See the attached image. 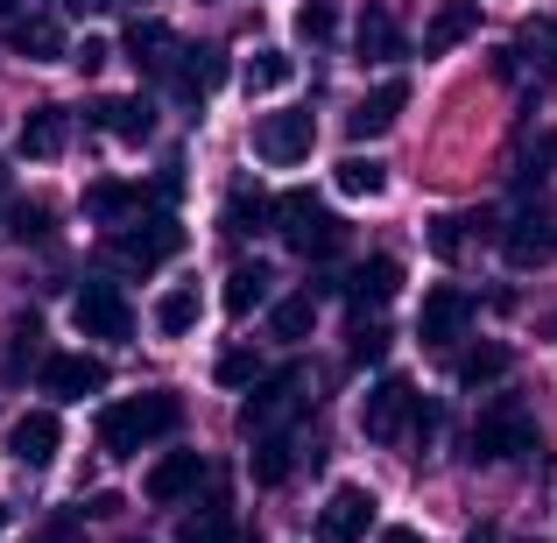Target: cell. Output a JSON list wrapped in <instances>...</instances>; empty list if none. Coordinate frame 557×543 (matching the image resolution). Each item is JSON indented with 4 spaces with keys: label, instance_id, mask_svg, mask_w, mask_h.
<instances>
[{
    "label": "cell",
    "instance_id": "obj_28",
    "mask_svg": "<svg viewBox=\"0 0 557 543\" xmlns=\"http://www.w3.org/2000/svg\"><path fill=\"white\" fill-rule=\"evenodd\" d=\"M502 374H508V340L459 346V381H466V388H487V381H502Z\"/></svg>",
    "mask_w": 557,
    "mask_h": 543
},
{
    "label": "cell",
    "instance_id": "obj_6",
    "mask_svg": "<svg viewBox=\"0 0 557 543\" xmlns=\"http://www.w3.org/2000/svg\"><path fill=\"white\" fill-rule=\"evenodd\" d=\"M530 452H536V423H530V409H522L516 395H502V403H494L487 417L473 423V459L502 466V459H530Z\"/></svg>",
    "mask_w": 557,
    "mask_h": 543
},
{
    "label": "cell",
    "instance_id": "obj_37",
    "mask_svg": "<svg viewBox=\"0 0 557 543\" xmlns=\"http://www.w3.org/2000/svg\"><path fill=\"white\" fill-rule=\"evenodd\" d=\"M14 240H28V247H36V240H50V205H36V198H22V205H14Z\"/></svg>",
    "mask_w": 557,
    "mask_h": 543
},
{
    "label": "cell",
    "instance_id": "obj_18",
    "mask_svg": "<svg viewBox=\"0 0 557 543\" xmlns=\"http://www.w3.org/2000/svg\"><path fill=\"white\" fill-rule=\"evenodd\" d=\"M354 50H360V64H395V57H403V28H395L388 0H368V8H360Z\"/></svg>",
    "mask_w": 557,
    "mask_h": 543
},
{
    "label": "cell",
    "instance_id": "obj_1",
    "mask_svg": "<svg viewBox=\"0 0 557 543\" xmlns=\"http://www.w3.org/2000/svg\"><path fill=\"white\" fill-rule=\"evenodd\" d=\"M360 423H368L374 445H423V437L437 431V403H431V395H423L409 374H381L374 388H368Z\"/></svg>",
    "mask_w": 557,
    "mask_h": 543
},
{
    "label": "cell",
    "instance_id": "obj_12",
    "mask_svg": "<svg viewBox=\"0 0 557 543\" xmlns=\"http://www.w3.org/2000/svg\"><path fill=\"white\" fill-rule=\"evenodd\" d=\"M374 530V494L368 488H332L318 508V543H360Z\"/></svg>",
    "mask_w": 557,
    "mask_h": 543
},
{
    "label": "cell",
    "instance_id": "obj_35",
    "mask_svg": "<svg viewBox=\"0 0 557 543\" xmlns=\"http://www.w3.org/2000/svg\"><path fill=\"white\" fill-rule=\"evenodd\" d=\"M177 543H233V516H226V508H198V516L184 522Z\"/></svg>",
    "mask_w": 557,
    "mask_h": 543
},
{
    "label": "cell",
    "instance_id": "obj_17",
    "mask_svg": "<svg viewBox=\"0 0 557 543\" xmlns=\"http://www.w3.org/2000/svg\"><path fill=\"white\" fill-rule=\"evenodd\" d=\"M403 107H409V85H403V78L374 85V92L360 99L354 113H346V135H354V141H374V135H388V127L403 121Z\"/></svg>",
    "mask_w": 557,
    "mask_h": 543
},
{
    "label": "cell",
    "instance_id": "obj_36",
    "mask_svg": "<svg viewBox=\"0 0 557 543\" xmlns=\"http://www.w3.org/2000/svg\"><path fill=\"white\" fill-rule=\"evenodd\" d=\"M332 28H339V8H332V0H304L297 8V36L304 42H332Z\"/></svg>",
    "mask_w": 557,
    "mask_h": 543
},
{
    "label": "cell",
    "instance_id": "obj_39",
    "mask_svg": "<svg viewBox=\"0 0 557 543\" xmlns=\"http://www.w3.org/2000/svg\"><path fill=\"white\" fill-rule=\"evenodd\" d=\"M381 354H388V325L360 318V325H354V360H381Z\"/></svg>",
    "mask_w": 557,
    "mask_h": 543
},
{
    "label": "cell",
    "instance_id": "obj_15",
    "mask_svg": "<svg viewBox=\"0 0 557 543\" xmlns=\"http://www.w3.org/2000/svg\"><path fill=\"white\" fill-rule=\"evenodd\" d=\"M8 452L22 466H50L57 452H64V423H57V409H28V417H14Z\"/></svg>",
    "mask_w": 557,
    "mask_h": 543
},
{
    "label": "cell",
    "instance_id": "obj_40",
    "mask_svg": "<svg viewBox=\"0 0 557 543\" xmlns=\"http://www.w3.org/2000/svg\"><path fill=\"white\" fill-rule=\"evenodd\" d=\"M107 57H113V42H107V36H85L78 50H71V64H78L85 78H99V71H107Z\"/></svg>",
    "mask_w": 557,
    "mask_h": 543
},
{
    "label": "cell",
    "instance_id": "obj_29",
    "mask_svg": "<svg viewBox=\"0 0 557 543\" xmlns=\"http://www.w3.org/2000/svg\"><path fill=\"white\" fill-rule=\"evenodd\" d=\"M289 78H297V64H289L283 50H255V57H247V92H255V99H275Z\"/></svg>",
    "mask_w": 557,
    "mask_h": 543
},
{
    "label": "cell",
    "instance_id": "obj_8",
    "mask_svg": "<svg viewBox=\"0 0 557 543\" xmlns=\"http://www.w3.org/2000/svg\"><path fill=\"white\" fill-rule=\"evenodd\" d=\"M71 325L85 332V340H135V304L121 297L113 283H85L78 297H71Z\"/></svg>",
    "mask_w": 557,
    "mask_h": 543
},
{
    "label": "cell",
    "instance_id": "obj_33",
    "mask_svg": "<svg viewBox=\"0 0 557 543\" xmlns=\"http://www.w3.org/2000/svg\"><path fill=\"white\" fill-rule=\"evenodd\" d=\"M311 318H318L311 297H283L269 311V332H275V340H311Z\"/></svg>",
    "mask_w": 557,
    "mask_h": 543
},
{
    "label": "cell",
    "instance_id": "obj_10",
    "mask_svg": "<svg viewBox=\"0 0 557 543\" xmlns=\"http://www.w3.org/2000/svg\"><path fill=\"white\" fill-rule=\"evenodd\" d=\"M395 289H403V261H395V255H368L354 275H339V304H346V311H360V318L381 311Z\"/></svg>",
    "mask_w": 557,
    "mask_h": 543
},
{
    "label": "cell",
    "instance_id": "obj_13",
    "mask_svg": "<svg viewBox=\"0 0 557 543\" xmlns=\"http://www.w3.org/2000/svg\"><path fill=\"white\" fill-rule=\"evenodd\" d=\"M198 488H205V452H163V459L149 466V480H141V494H149L156 508H177Z\"/></svg>",
    "mask_w": 557,
    "mask_h": 543
},
{
    "label": "cell",
    "instance_id": "obj_14",
    "mask_svg": "<svg viewBox=\"0 0 557 543\" xmlns=\"http://www.w3.org/2000/svg\"><path fill=\"white\" fill-rule=\"evenodd\" d=\"M502 255L516 261V269H544V261H557V219L516 212V219L502 226Z\"/></svg>",
    "mask_w": 557,
    "mask_h": 543
},
{
    "label": "cell",
    "instance_id": "obj_34",
    "mask_svg": "<svg viewBox=\"0 0 557 543\" xmlns=\"http://www.w3.org/2000/svg\"><path fill=\"white\" fill-rule=\"evenodd\" d=\"M212 381H219V388H255V381H261V360L247 354V346H226V354L212 360Z\"/></svg>",
    "mask_w": 557,
    "mask_h": 543
},
{
    "label": "cell",
    "instance_id": "obj_5",
    "mask_svg": "<svg viewBox=\"0 0 557 543\" xmlns=\"http://www.w3.org/2000/svg\"><path fill=\"white\" fill-rule=\"evenodd\" d=\"M247 141H255V163L261 170H297L304 156H311V141H318V121L304 107H283V113H261Z\"/></svg>",
    "mask_w": 557,
    "mask_h": 543
},
{
    "label": "cell",
    "instance_id": "obj_9",
    "mask_svg": "<svg viewBox=\"0 0 557 543\" xmlns=\"http://www.w3.org/2000/svg\"><path fill=\"white\" fill-rule=\"evenodd\" d=\"M466 325H473V297H466L459 283H437L417 311V340L431 346V354H451V346H466Z\"/></svg>",
    "mask_w": 557,
    "mask_h": 543
},
{
    "label": "cell",
    "instance_id": "obj_22",
    "mask_svg": "<svg viewBox=\"0 0 557 543\" xmlns=\"http://www.w3.org/2000/svg\"><path fill=\"white\" fill-rule=\"evenodd\" d=\"M149 318H156V332H163V340H184V332L205 318V289L184 275V283H170L163 297H156V311H149Z\"/></svg>",
    "mask_w": 557,
    "mask_h": 543
},
{
    "label": "cell",
    "instance_id": "obj_4",
    "mask_svg": "<svg viewBox=\"0 0 557 543\" xmlns=\"http://www.w3.org/2000/svg\"><path fill=\"white\" fill-rule=\"evenodd\" d=\"M275 233H283V240L297 247L304 261H325L332 247H339V233H346V226L311 198V190H289V198H275Z\"/></svg>",
    "mask_w": 557,
    "mask_h": 543
},
{
    "label": "cell",
    "instance_id": "obj_26",
    "mask_svg": "<svg viewBox=\"0 0 557 543\" xmlns=\"http://www.w3.org/2000/svg\"><path fill=\"white\" fill-rule=\"evenodd\" d=\"M269 289H275V269H269V261H240V269L226 275V318L261 311V304H269Z\"/></svg>",
    "mask_w": 557,
    "mask_h": 543
},
{
    "label": "cell",
    "instance_id": "obj_25",
    "mask_svg": "<svg viewBox=\"0 0 557 543\" xmlns=\"http://www.w3.org/2000/svg\"><path fill=\"white\" fill-rule=\"evenodd\" d=\"M127 57H135V64L141 71H170V64H177V57H170V50H177V36H170V22H149V14H141V22H127Z\"/></svg>",
    "mask_w": 557,
    "mask_h": 543
},
{
    "label": "cell",
    "instance_id": "obj_16",
    "mask_svg": "<svg viewBox=\"0 0 557 543\" xmlns=\"http://www.w3.org/2000/svg\"><path fill=\"white\" fill-rule=\"evenodd\" d=\"M85 113H92V127H99V135L135 141V149L156 135V107H149L141 92H127V99H99V107H85Z\"/></svg>",
    "mask_w": 557,
    "mask_h": 543
},
{
    "label": "cell",
    "instance_id": "obj_38",
    "mask_svg": "<svg viewBox=\"0 0 557 543\" xmlns=\"http://www.w3.org/2000/svg\"><path fill=\"white\" fill-rule=\"evenodd\" d=\"M466 226H473V219H431V255L451 261V255L466 247Z\"/></svg>",
    "mask_w": 557,
    "mask_h": 543
},
{
    "label": "cell",
    "instance_id": "obj_23",
    "mask_svg": "<svg viewBox=\"0 0 557 543\" xmlns=\"http://www.w3.org/2000/svg\"><path fill=\"white\" fill-rule=\"evenodd\" d=\"M64 141H71L64 113H57V107H28V121H22V156H28V163H57Z\"/></svg>",
    "mask_w": 557,
    "mask_h": 543
},
{
    "label": "cell",
    "instance_id": "obj_24",
    "mask_svg": "<svg viewBox=\"0 0 557 543\" xmlns=\"http://www.w3.org/2000/svg\"><path fill=\"white\" fill-rule=\"evenodd\" d=\"M170 78H177V92H184V99H212V85L226 78V57L205 50V42H190L177 64H170Z\"/></svg>",
    "mask_w": 557,
    "mask_h": 543
},
{
    "label": "cell",
    "instance_id": "obj_19",
    "mask_svg": "<svg viewBox=\"0 0 557 543\" xmlns=\"http://www.w3.org/2000/svg\"><path fill=\"white\" fill-rule=\"evenodd\" d=\"M8 50L28 57V64H57V57H64V28H57V14H14V22H8Z\"/></svg>",
    "mask_w": 557,
    "mask_h": 543
},
{
    "label": "cell",
    "instance_id": "obj_42",
    "mask_svg": "<svg viewBox=\"0 0 557 543\" xmlns=\"http://www.w3.org/2000/svg\"><path fill=\"white\" fill-rule=\"evenodd\" d=\"M530 543H544V536H530Z\"/></svg>",
    "mask_w": 557,
    "mask_h": 543
},
{
    "label": "cell",
    "instance_id": "obj_31",
    "mask_svg": "<svg viewBox=\"0 0 557 543\" xmlns=\"http://www.w3.org/2000/svg\"><path fill=\"white\" fill-rule=\"evenodd\" d=\"M297 473V445H289V437H261V452H255V480L261 488H283V480Z\"/></svg>",
    "mask_w": 557,
    "mask_h": 543
},
{
    "label": "cell",
    "instance_id": "obj_21",
    "mask_svg": "<svg viewBox=\"0 0 557 543\" xmlns=\"http://www.w3.org/2000/svg\"><path fill=\"white\" fill-rule=\"evenodd\" d=\"M141 198H149V190H141V184H121V177L85 184V212H92L99 226H127V219H141Z\"/></svg>",
    "mask_w": 557,
    "mask_h": 543
},
{
    "label": "cell",
    "instance_id": "obj_20",
    "mask_svg": "<svg viewBox=\"0 0 557 543\" xmlns=\"http://www.w3.org/2000/svg\"><path fill=\"white\" fill-rule=\"evenodd\" d=\"M473 36H480V8L473 0H445V8L431 14V28H423V57H451Z\"/></svg>",
    "mask_w": 557,
    "mask_h": 543
},
{
    "label": "cell",
    "instance_id": "obj_30",
    "mask_svg": "<svg viewBox=\"0 0 557 543\" xmlns=\"http://www.w3.org/2000/svg\"><path fill=\"white\" fill-rule=\"evenodd\" d=\"M381 190H388V170L374 156H346L339 163V198H381Z\"/></svg>",
    "mask_w": 557,
    "mask_h": 543
},
{
    "label": "cell",
    "instance_id": "obj_11",
    "mask_svg": "<svg viewBox=\"0 0 557 543\" xmlns=\"http://www.w3.org/2000/svg\"><path fill=\"white\" fill-rule=\"evenodd\" d=\"M36 381H42V395H57V403H85V395L107 388V360H92V354H50V360L36 367Z\"/></svg>",
    "mask_w": 557,
    "mask_h": 543
},
{
    "label": "cell",
    "instance_id": "obj_27",
    "mask_svg": "<svg viewBox=\"0 0 557 543\" xmlns=\"http://www.w3.org/2000/svg\"><path fill=\"white\" fill-rule=\"evenodd\" d=\"M42 360H50V354H42V318L22 311V318H14V332H8V360H0V374L22 381V374H36Z\"/></svg>",
    "mask_w": 557,
    "mask_h": 543
},
{
    "label": "cell",
    "instance_id": "obj_41",
    "mask_svg": "<svg viewBox=\"0 0 557 543\" xmlns=\"http://www.w3.org/2000/svg\"><path fill=\"white\" fill-rule=\"evenodd\" d=\"M381 543H423V536H417V530H388Z\"/></svg>",
    "mask_w": 557,
    "mask_h": 543
},
{
    "label": "cell",
    "instance_id": "obj_3",
    "mask_svg": "<svg viewBox=\"0 0 557 543\" xmlns=\"http://www.w3.org/2000/svg\"><path fill=\"white\" fill-rule=\"evenodd\" d=\"M184 247V226H177V212H141V219H127V226H113V240H107V255H113V269H127V275H149V269H163L170 255Z\"/></svg>",
    "mask_w": 557,
    "mask_h": 543
},
{
    "label": "cell",
    "instance_id": "obj_7",
    "mask_svg": "<svg viewBox=\"0 0 557 543\" xmlns=\"http://www.w3.org/2000/svg\"><path fill=\"white\" fill-rule=\"evenodd\" d=\"M304 388H311V374H304V367H283V374H261V381H255V395L240 403L247 431H275V423L304 417V403H311Z\"/></svg>",
    "mask_w": 557,
    "mask_h": 543
},
{
    "label": "cell",
    "instance_id": "obj_32",
    "mask_svg": "<svg viewBox=\"0 0 557 543\" xmlns=\"http://www.w3.org/2000/svg\"><path fill=\"white\" fill-rule=\"evenodd\" d=\"M275 219V205L261 198V190H233L226 198V233H261Z\"/></svg>",
    "mask_w": 557,
    "mask_h": 543
},
{
    "label": "cell",
    "instance_id": "obj_2",
    "mask_svg": "<svg viewBox=\"0 0 557 543\" xmlns=\"http://www.w3.org/2000/svg\"><path fill=\"white\" fill-rule=\"evenodd\" d=\"M177 417H184V403H177V395H163V388L113 395V403L99 409V445H107L113 459H127V452H141V445H156V437H170V431H177Z\"/></svg>",
    "mask_w": 557,
    "mask_h": 543
}]
</instances>
